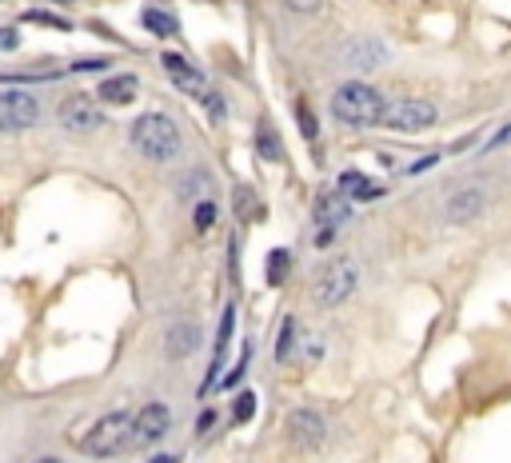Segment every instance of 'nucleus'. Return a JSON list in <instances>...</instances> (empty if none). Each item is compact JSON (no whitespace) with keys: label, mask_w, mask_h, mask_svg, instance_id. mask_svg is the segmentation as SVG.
<instances>
[{"label":"nucleus","mask_w":511,"mask_h":463,"mask_svg":"<svg viewBox=\"0 0 511 463\" xmlns=\"http://www.w3.org/2000/svg\"><path fill=\"white\" fill-rule=\"evenodd\" d=\"M383 108H388V100H383L372 84H364V80H343L332 92V116L340 120V124L375 128L383 120Z\"/></svg>","instance_id":"f257e3e1"},{"label":"nucleus","mask_w":511,"mask_h":463,"mask_svg":"<svg viewBox=\"0 0 511 463\" xmlns=\"http://www.w3.org/2000/svg\"><path fill=\"white\" fill-rule=\"evenodd\" d=\"M132 148L140 152L152 164H168V160L180 152V128H176L172 116L164 112H144V116L132 120V132H128Z\"/></svg>","instance_id":"f03ea898"},{"label":"nucleus","mask_w":511,"mask_h":463,"mask_svg":"<svg viewBox=\"0 0 511 463\" xmlns=\"http://www.w3.org/2000/svg\"><path fill=\"white\" fill-rule=\"evenodd\" d=\"M356 284H359V263L351 260V255H335V260H327L324 268L316 271V279H311V300H316L319 308H340L343 300H351Z\"/></svg>","instance_id":"7ed1b4c3"},{"label":"nucleus","mask_w":511,"mask_h":463,"mask_svg":"<svg viewBox=\"0 0 511 463\" xmlns=\"http://www.w3.org/2000/svg\"><path fill=\"white\" fill-rule=\"evenodd\" d=\"M132 443V415L128 412H108L80 436V451L92 459H112L116 451Z\"/></svg>","instance_id":"20e7f679"},{"label":"nucleus","mask_w":511,"mask_h":463,"mask_svg":"<svg viewBox=\"0 0 511 463\" xmlns=\"http://www.w3.org/2000/svg\"><path fill=\"white\" fill-rule=\"evenodd\" d=\"M436 104L431 100H412V96H404V100H388V108H383V128H391V132H423V128L436 124Z\"/></svg>","instance_id":"39448f33"},{"label":"nucleus","mask_w":511,"mask_h":463,"mask_svg":"<svg viewBox=\"0 0 511 463\" xmlns=\"http://www.w3.org/2000/svg\"><path fill=\"white\" fill-rule=\"evenodd\" d=\"M36 120H40V100L32 92H20V88L0 92V132H24Z\"/></svg>","instance_id":"423d86ee"},{"label":"nucleus","mask_w":511,"mask_h":463,"mask_svg":"<svg viewBox=\"0 0 511 463\" xmlns=\"http://www.w3.org/2000/svg\"><path fill=\"white\" fill-rule=\"evenodd\" d=\"M100 124H104V116H100V108H96L92 96L76 92V96H68V100H60V128H64V132L88 136V132H96Z\"/></svg>","instance_id":"0eeeda50"},{"label":"nucleus","mask_w":511,"mask_h":463,"mask_svg":"<svg viewBox=\"0 0 511 463\" xmlns=\"http://www.w3.org/2000/svg\"><path fill=\"white\" fill-rule=\"evenodd\" d=\"M168 428H172V412H168V404H144L140 412L132 415V443H156L160 436H168Z\"/></svg>","instance_id":"6e6552de"},{"label":"nucleus","mask_w":511,"mask_h":463,"mask_svg":"<svg viewBox=\"0 0 511 463\" xmlns=\"http://www.w3.org/2000/svg\"><path fill=\"white\" fill-rule=\"evenodd\" d=\"M479 212H483V188H476V184L452 192L447 204H444V220L447 224H468V220H476Z\"/></svg>","instance_id":"1a4fd4ad"},{"label":"nucleus","mask_w":511,"mask_h":463,"mask_svg":"<svg viewBox=\"0 0 511 463\" xmlns=\"http://www.w3.org/2000/svg\"><path fill=\"white\" fill-rule=\"evenodd\" d=\"M160 64L168 68V80H172L180 92H188V96H204L208 92V80H204V72H196L184 56H176V52H164L160 56Z\"/></svg>","instance_id":"9d476101"},{"label":"nucleus","mask_w":511,"mask_h":463,"mask_svg":"<svg viewBox=\"0 0 511 463\" xmlns=\"http://www.w3.org/2000/svg\"><path fill=\"white\" fill-rule=\"evenodd\" d=\"M287 431H292V439L300 447L324 443V420H319V412H308V407H295V412L287 415Z\"/></svg>","instance_id":"9b49d317"},{"label":"nucleus","mask_w":511,"mask_h":463,"mask_svg":"<svg viewBox=\"0 0 511 463\" xmlns=\"http://www.w3.org/2000/svg\"><path fill=\"white\" fill-rule=\"evenodd\" d=\"M311 220H316V228H343L351 220V200L340 196V192L319 196L316 208H311Z\"/></svg>","instance_id":"f8f14e48"},{"label":"nucleus","mask_w":511,"mask_h":463,"mask_svg":"<svg viewBox=\"0 0 511 463\" xmlns=\"http://www.w3.org/2000/svg\"><path fill=\"white\" fill-rule=\"evenodd\" d=\"M136 92H140V80L132 76V72H116V76L100 80V88H96V100L100 104H132Z\"/></svg>","instance_id":"ddd939ff"},{"label":"nucleus","mask_w":511,"mask_h":463,"mask_svg":"<svg viewBox=\"0 0 511 463\" xmlns=\"http://www.w3.org/2000/svg\"><path fill=\"white\" fill-rule=\"evenodd\" d=\"M200 348V327L196 324H172L164 335V351L168 359H188Z\"/></svg>","instance_id":"4468645a"},{"label":"nucleus","mask_w":511,"mask_h":463,"mask_svg":"<svg viewBox=\"0 0 511 463\" xmlns=\"http://www.w3.org/2000/svg\"><path fill=\"white\" fill-rule=\"evenodd\" d=\"M380 192H383L380 184H372L364 172H356V168L340 176V196H348L351 204H367V200H375Z\"/></svg>","instance_id":"2eb2a0df"},{"label":"nucleus","mask_w":511,"mask_h":463,"mask_svg":"<svg viewBox=\"0 0 511 463\" xmlns=\"http://www.w3.org/2000/svg\"><path fill=\"white\" fill-rule=\"evenodd\" d=\"M348 60H351V68L367 72L375 60H383V48L375 44V40H356V48H348Z\"/></svg>","instance_id":"dca6fc26"},{"label":"nucleus","mask_w":511,"mask_h":463,"mask_svg":"<svg viewBox=\"0 0 511 463\" xmlns=\"http://www.w3.org/2000/svg\"><path fill=\"white\" fill-rule=\"evenodd\" d=\"M295 335H300V327H295V319L287 316L284 324H279V340H276V364H287V359H295Z\"/></svg>","instance_id":"f3484780"},{"label":"nucleus","mask_w":511,"mask_h":463,"mask_svg":"<svg viewBox=\"0 0 511 463\" xmlns=\"http://www.w3.org/2000/svg\"><path fill=\"white\" fill-rule=\"evenodd\" d=\"M287 271H292V252L287 247H276V252H268V284L279 287L287 279Z\"/></svg>","instance_id":"a211bd4d"},{"label":"nucleus","mask_w":511,"mask_h":463,"mask_svg":"<svg viewBox=\"0 0 511 463\" xmlns=\"http://www.w3.org/2000/svg\"><path fill=\"white\" fill-rule=\"evenodd\" d=\"M140 20H144V28L156 32V36H172V32H176V16L164 12V8H144Z\"/></svg>","instance_id":"6ab92c4d"},{"label":"nucleus","mask_w":511,"mask_h":463,"mask_svg":"<svg viewBox=\"0 0 511 463\" xmlns=\"http://www.w3.org/2000/svg\"><path fill=\"white\" fill-rule=\"evenodd\" d=\"M256 415V391H240L236 404H232V420L236 423H248Z\"/></svg>","instance_id":"aec40b11"},{"label":"nucleus","mask_w":511,"mask_h":463,"mask_svg":"<svg viewBox=\"0 0 511 463\" xmlns=\"http://www.w3.org/2000/svg\"><path fill=\"white\" fill-rule=\"evenodd\" d=\"M256 152H260L263 160H279V140L271 128H260V132H256Z\"/></svg>","instance_id":"412c9836"},{"label":"nucleus","mask_w":511,"mask_h":463,"mask_svg":"<svg viewBox=\"0 0 511 463\" xmlns=\"http://www.w3.org/2000/svg\"><path fill=\"white\" fill-rule=\"evenodd\" d=\"M295 124H300V132H303V140H316V136H319V128H316V116H311V108H308V104H295Z\"/></svg>","instance_id":"4be33fe9"},{"label":"nucleus","mask_w":511,"mask_h":463,"mask_svg":"<svg viewBox=\"0 0 511 463\" xmlns=\"http://www.w3.org/2000/svg\"><path fill=\"white\" fill-rule=\"evenodd\" d=\"M24 20L28 24H48V28H68V20H64V16H52V12H36V8H32V12H24Z\"/></svg>","instance_id":"5701e85b"},{"label":"nucleus","mask_w":511,"mask_h":463,"mask_svg":"<svg viewBox=\"0 0 511 463\" xmlns=\"http://www.w3.org/2000/svg\"><path fill=\"white\" fill-rule=\"evenodd\" d=\"M212 220H216V204H212V200H196V228L208 232V228H212Z\"/></svg>","instance_id":"b1692460"},{"label":"nucleus","mask_w":511,"mask_h":463,"mask_svg":"<svg viewBox=\"0 0 511 463\" xmlns=\"http://www.w3.org/2000/svg\"><path fill=\"white\" fill-rule=\"evenodd\" d=\"M252 188H236V212H240V220H252Z\"/></svg>","instance_id":"393cba45"},{"label":"nucleus","mask_w":511,"mask_h":463,"mask_svg":"<svg viewBox=\"0 0 511 463\" xmlns=\"http://www.w3.org/2000/svg\"><path fill=\"white\" fill-rule=\"evenodd\" d=\"M292 12H300V16H311V12H319L324 8V0H284Z\"/></svg>","instance_id":"a878e982"},{"label":"nucleus","mask_w":511,"mask_h":463,"mask_svg":"<svg viewBox=\"0 0 511 463\" xmlns=\"http://www.w3.org/2000/svg\"><path fill=\"white\" fill-rule=\"evenodd\" d=\"M16 44H20L16 28H0V52H16Z\"/></svg>","instance_id":"bb28decb"},{"label":"nucleus","mask_w":511,"mask_h":463,"mask_svg":"<svg viewBox=\"0 0 511 463\" xmlns=\"http://www.w3.org/2000/svg\"><path fill=\"white\" fill-rule=\"evenodd\" d=\"M431 164H436V156H423V160H412V164H407L404 172H407V176H420V172H428Z\"/></svg>","instance_id":"cd10ccee"},{"label":"nucleus","mask_w":511,"mask_h":463,"mask_svg":"<svg viewBox=\"0 0 511 463\" xmlns=\"http://www.w3.org/2000/svg\"><path fill=\"white\" fill-rule=\"evenodd\" d=\"M204 104H208V108H212V116H216V120H220L224 112H228V108H224V100H220V96H212V92H204Z\"/></svg>","instance_id":"c85d7f7f"},{"label":"nucleus","mask_w":511,"mask_h":463,"mask_svg":"<svg viewBox=\"0 0 511 463\" xmlns=\"http://www.w3.org/2000/svg\"><path fill=\"white\" fill-rule=\"evenodd\" d=\"M148 463H180V455H172V451H160V455H152Z\"/></svg>","instance_id":"c756f323"},{"label":"nucleus","mask_w":511,"mask_h":463,"mask_svg":"<svg viewBox=\"0 0 511 463\" xmlns=\"http://www.w3.org/2000/svg\"><path fill=\"white\" fill-rule=\"evenodd\" d=\"M212 423H216V415H212V412H204V415H200V436H204V431L212 428Z\"/></svg>","instance_id":"7c9ffc66"},{"label":"nucleus","mask_w":511,"mask_h":463,"mask_svg":"<svg viewBox=\"0 0 511 463\" xmlns=\"http://www.w3.org/2000/svg\"><path fill=\"white\" fill-rule=\"evenodd\" d=\"M503 140H511V124H507V128H499V136H495V140L487 144V148H495V144H503Z\"/></svg>","instance_id":"2f4dec72"},{"label":"nucleus","mask_w":511,"mask_h":463,"mask_svg":"<svg viewBox=\"0 0 511 463\" xmlns=\"http://www.w3.org/2000/svg\"><path fill=\"white\" fill-rule=\"evenodd\" d=\"M36 463H60V459H56V455H44V459H36Z\"/></svg>","instance_id":"473e14b6"}]
</instances>
